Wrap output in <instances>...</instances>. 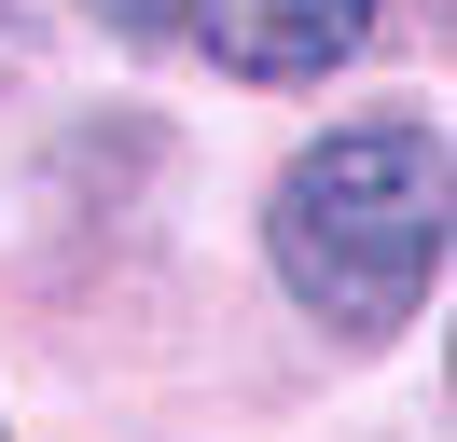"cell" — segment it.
<instances>
[{"label": "cell", "instance_id": "1", "mask_svg": "<svg viewBox=\"0 0 457 442\" xmlns=\"http://www.w3.org/2000/svg\"><path fill=\"white\" fill-rule=\"evenodd\" d=\"M263 249L319 332H402L444 276V125L388 110V125H333L319 152H291Z\"/></svg>", "mask_w": 457, "mask_h": 442}, {"label": "cell", "instance_id": "2", "mask_svg": "<svg viewBox=\"0 0 457 442\" xmlns=\"http://www.w3.org/2000/svg\"><path fill=\"white\" fill-rule=\"evenodd\" d=\"M180 28L236 83H319L374 42V0H180Z\"/></svg>", "mask_w": 457, "mask_h": 442}, {"label": "cell", "instance_id": "3", "mask_svg": "<svg viewBox=\"0 0 457 442\" xmlns=\"http://www.w3.org/2000/svg\"><path fill=\"white\" fill-rule=\"evenodd\" d=\"M97 28H125V42H167V28H180V0H97Z\"/></svg>", "mask_w": 457, "mask_h": 442}, {"label": "cell", "instance_id": "4", "mask_svg": "<svg viewBox=\"0 0 457 442\" xmlns=\"http://www.w3.org/2000/svg\"><path fill=\"white\" fill-rule=\"evenodd\" d=\"M0 70H29V28H14V14H0Z\"/></svg>", "mask_w": 457, "mask_h": 442}]
</instances>
